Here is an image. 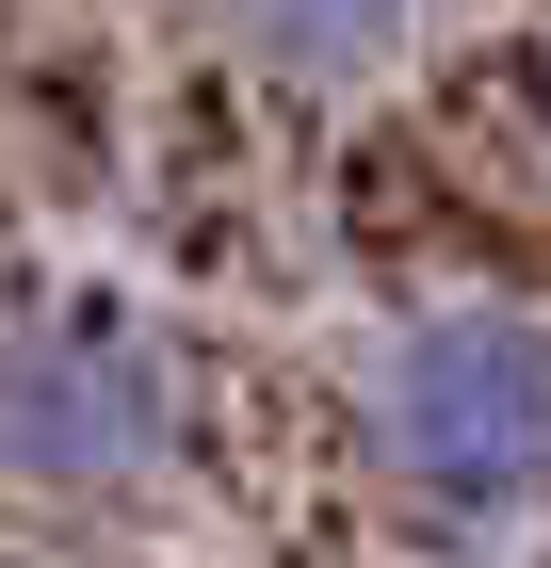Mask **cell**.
Returning a JSON list of instances; mask_svg holds the SVG:
<instances>
[{
  "instance_id": "3957f363",
  "label": "cell",
  "mask_w": 551,
  "mask_h": 568,
  "mask_svg": "<svg viewBox=\"0 0 551 568\" xmlns=\"http://www.w3.org/2000/svg\"><path fill=\"white\" fill-rule=\"evenodd\" d=\"M227 17H244L276 65H374V49L406 33L422 0H227Z\"/></svg>"
},
{
  "instance_id": "7a4b0ae2",
  "label": "cell",
  "mask_w": 551,
  "mask_h": 568,
  "mask_svg": "<svg viewBox=\"0 0 551 568\" xmlns=\"http://www.w3.org/2000/svg\"><path fill=\"white\" fill-rule=\"evenodd\" d=\"M178 357L82 293H0V471L65 487V504H114L178 455Z\"/></svg>"
},
{
  "instance_id": "6da1fadb",
  "label": "cell",
  "mask_w": 551,
  "mask_h": 568,
  "mask_svg": "<svg viewBox=\"0 0 551 568\" xmlns=\"http://www.w3.org/2000/svg\"><path fill=\"white\" fill-rule=\"evenodd\" d=\"M357 438L406 520L487 536L551 487V325L519 308H422L406 342L357 374Z\"/></svg>"
}]
</instances>
